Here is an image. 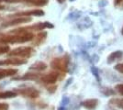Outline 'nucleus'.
<instances>
[{
  "instance_id": "obj_1",
  "label": "nucleus",
  "mask_w": 123,
  "mask_h": 110,
  "mask_svg": "<svg viewBox=\"0 0 123 110\" xmlns=\"http://www.w3.org/2000/svg\"><path fill=\"white\" fill-rule=\"evenodd\" d=\"M29 28H21L18 29H14L11 32H16L13 35H5L0 40L3 43H24V42L31 41L33 40L34 35L33 33L29 31Z\"/></svg>"
},
{
  "instance_id": "obj_2",
  "label": "nucleus",
  "mask_w": 123,
  "mask_h": 110,
  "mask_svg": "<svg viewBox=\"0 0 123 110\" xmlns=\"http://www.w3.org/2000/svg\"><path fill=\"white\" fill-rule=\"evenodd\" d=\"M69 63H70V57L68 54H65L63 57L53 59L51 63V66L52 69L57 71L66 72Z\"/></svg>"
},
{
  "instance_id": "obj_3",
  "label": "nucleus",
  "mask_w": 123,
  "mask_h": 110,
  "mask_svg": "<svg viewBox=\"0 0 123 110\" xmlns=\"http://www.w3.org/2000/svg\"><path fill=\"white\" fill-rule=\"evenodd\" d=\"M35 51L31 47H19L12 50L11 52H8V55L10 57H18V58H29L31 57Z\"/></svg>"
},
{
  "instance_id": "obj_4",
  "label": "nucleus",
  "mask_w": 123,
  "mask_h": 110,
  "mask_svg": "<svg viewBox=\"0 0 123 110\" xmlns=\"http://www.w3.org/2000/svg\"><path fill=\"white\" fill-rule=\"evenodd\" d=\"M18 93L25 97H29V98H37L40 95V92L37 89L33 88V87H26L23 89H18L17 90Z\"/></svg>"
},
{
  "instance_id": "obj_5",
  "label": "nucleus",
  "mask_w": 123,
  "mask_h": 110,
  "mask_svg": "<svg viewBox=\"0 0 123 110\" xmlns=\"http://www.w3.org/2000/svg\"><path fill=\"white\" fill-rule=\"evenodd\" d=\"M59 76L60 74L57 73V72H51L48 74H45V75H42L41 76V81L42 83L46 84H54L56 83V81L59 79Z\"/></svg>"
},
{
  "instance_id": "obj_6",
  "label": "nucleus",
  "mask_w": 123,
  "mask_h": 110,
  "mask_svg": "<svg viewBox=\"0 0 123 110\" xmlns=\"http://www.w3.org/2000/svg\"><path fill=\"white\" fill-rule=\"evenodd\" d=\"M30 16H37L41 17L44 16V11L41 9H34V10H28V11H21L17 12L11 17H30Z\"/></svg>"
},
{
  "instance_id": "obj_7",
  "label": "nucleus",
  "mask_w": 123,
  "mask_h": 110,
  "mask_svg": "<svg viewBox=\"0 0 123 110\" xmlns=\"http://www.w3.org/2000/svg\"><path fill=\"white\" fill-rule=\"evenodd\" d=\"M27 63V61L24 59L20 58H9L6 60H2L0 61V66H4V65H22Z\"/></svg>"
},
{
  "instance_id": "obj_8",
  "label": "nucleus",
  "mask_w": 123,
  "mask_h": 110,
  "mask_svg": "<svg viewBox=\"0 0 123 110\" xmlns=\"http://www.w3.org/2000/svg\"><path fill=\"white\" fill-rule=\"evenodd\" d=\"M31 19V18H26V17H18V18H13L12 20L6 21L2 23V27L6 28V27L14 26V25H18V24H22V23H28L30 22Z\"/></svg>"
},
{
  "instance_id": "obj_9",
  "label": "nucleus",
  "mask_w": 123,
  "mask_h": 110,
  "mask_svg": "<svg viewBox=\"0 0 123 110\" xmlns=\"http://www.w3.org/2000/svg\"><path fill=\"white\" fill-rule=\"evenodd\" d=\"M98 105V99H88V100H86V101H84L82 103V105L85 107V108H86L88 110H93L95 109L96 107H97V105Z\"/></svg>"
},
{
  "instance_id": "obj_10",
  "label": "nucleus",
  "mask_w": 123,
  "mask_h": 110,
  "mask_svg": "<svg viewBox=\"0 0 123 110\" xmlns=\"http://www.w3.org/2000/svg\"><path fill=\"white\" fill-rule=\"evenodd\" d=\"M123 57V52L122 51H116L114 52L110 53L108 57V63H112L116 61L119 60L120 58Z\"/></svg>"
},
{
  "instance_id": "obj_11",
  "label": "nucleus",
  "mask_w": 123,
  "mask_h": 110,
  "mask_svg": "<svg viewBox=\"0 0 123 110\" xmlns=\"http://www.w3.org/2000/svg\"><path fill=\"white\" fill-rule=\"evenodd\" d=\"M18 73L15 69H0V79L6 78L8 76H13Z\"/></svg>"
},
{
  "instance_id": "obj_12",
  "label": "nucleus",
  "mask_w": 123,
  "mask_h": 110,
  "mask_svg": "<svg viewBox=\"0 0 123 110\" xmlns=\"http://www.w3.org/2000/svg\"><path fill=\"white\" fill-rule=\"evenodd\" d=\"M46 69L47 64L43 62H36L30 67V70H34V71H44Z\"/></svg>"
},
{
  "instance_id": "obj_13",
  "label": "nucleus",
  "mask_w": 123,
  "mask_h": 110,
  "mask_svg": "<svg viewBox=\"0 0 123 110\" xmlns=\"http://www.w3.org/2000/svg\"><path fill=\"white\" fill-rule=\"evenodd\" d=\"M21 2H25V3L37 6H46L49 0H22Z\"/></svg>"
},
{
  "instance_id": "obj_14",
  "label": "nucleus",
  "mask_w": 123,
  "mask_h": 110,
  "mask_svg": "<svg viewBox=\"0 0 123 110\" xmlns=\"http://www.w3.org/2000/svg\"><path fill=\"white\" fill-rule=\"evenodd\" d=\"M47 38V33L46 32H40L38 35H37L36 39H35V41H33V44L34 45H36V46H38V45H41V43H43L44 42V41H45V39Z\"/></svg>"
},
{
  "instance_id": "obj_15",
  "label": "nucleus",
  "mask_w": 123,
  "mask_h": 110,
  "mask_svg": "<svg viewBox=\"0 0 123 110\" xmlns=\"http://www.w3.org/2000/svg\"><path fill=\"white\" fill-rule=\"evenodd\" d=\"M37 78H41L40 74L38 73H28L25 75H23L21 78H15V80H35Z\"/></svg>"
},
{
  "instance_id": "obj_16",
  "label": "nucleus",
  "mask_w": 123,
  "mask_h": 110,
  "mask_svg": "<svg viewBox=\"0 0 123 110\" xmlns=\"http://www.w3.org/2000/svg\"><path fill=\"white\" fill-rule=\"evenodd\" d=\"M17 93L12 91H5V92H0V99H5V98H11L15 97Z\"/></svg>"
},
{
  "instance_id": "obj_17",
  "label": "nucleus",
  "mask_w": 123,
  "mask_h": 110,
  "mask_svg": "<svg viewBox=\"0 0 123 110\" xmlns=\"http://www.w3.org/2000/svg\"><path fill=\"white\" fill-rule=\"evenodd\" d=\"M109 104L113 105L114 106H118V107H119V108H121L123 110V99H121V98H113V99H110Z\"/></svg>"
},
{
  "instance_id": "obj_18",
  "label": "nucleus",
  "mask_w": 123,
  "mask_h": 110,
  "mask_svg": "<svg viewBox=\"0 0 123 110\" xmlns=\"http://www.w3.org/2000/svg\"><path fill=\"white\" fill-rule=\"evenodd\" d=\"M115 89L119 94L123 95V84H118L115 86Z\"/></svg>"
},
{
  "instance_id": "obj_19",
  "label": "nucleus",
  "mask_w": 123,
  "mask_h": 110,
  "mask_svg": "<svg viewBox=\"0 0 123 110\" xmlns=\"http://www.w3.org/2000/svg\"><path fill=\"white\" fill-rule=\"evenodd\" d=\"M9 52V47L6 45V46H2L0 45V55L1 54H4V53H6Z\"/></svg>"
},
{
  "instance_id": "obj_20",
  "label": "nucleus",
  "mask_w": 123,
  "mask_h": 110,
  "mask_svg": "<svg viewBox=\"0 0 123 110\" xmlns=\"http://www.w3.org/2000/svg\"><path fill=\"white\" fill-rule=\"evenodd\" d=\"M91 72H92V73L96 76V78H97V80H98V82L100 81V79H99V74H98V68H96V67H91Z\"/></svg>"
},
{
  "instance_id": "obj_21",
  "label": "nucleus",
  "mask_w": 123,
  "mask_h": 110,
  "mask_svg": "<svg viewBox=\"0 0 123 110\" xmlns=\"http://www.w3.org/2000/svg\"><path fill=\"white\" fill-rule=\"evenodd\" d=\"M114 69H115L116 71H118V73H123V63H118L117 65H115V66H114Z\"/></svg>"
},
{
  "instance_id": "obj_22",
  "label": "nucleus",
  "mask_w": 123,
  "mask_h": 110,
  "mask_svg": "<svg viewBox=\"0 0 123 110\" xmlns=\"http://www.w3.org/2000/svg\"><path fill=\"white\" fill-rule=\"evenodd\" d=\"M103 94H105V95H113V94H115V92L111 89H108V88H105V89H103Z\"/></svg>"
},
{
  "instance_id": "obj_23",
  "label": "nucleus",
  "mask_w": 123,
  "mask_h": 110,
  "mask_svg": "<svg viewBox=\"0 0 123 110\" xmlns=\"http://www.w3.org/2000/svg\"><path fill=\"white\" fill-rule=\"evenodd\" d=\"M80 16H81V12H73L68 17H71V19H77Z\"/></svg>"
},
{
  "instance_id": "obj_24",
  "label": "nucleus",
  "mask_w": 123,
  "mask_h": 110,
  "mask_svg": "<svg viewBox=\"0 0 123 110\" xmlns=\"http://www.w3.org/2000/svg\"><path fill=\"white\" fill-rule=\"evenodd\" d=\"M8 104L6 103H0V110H8Z\"/></svg>"
},
{
  "instance_id": "obj_25",
  "label": "nucleus",
  "mask_w": 123,
  "mask_h": 110,
  "mask_svg": "<svg viewBox=\"0 0 123 110\" xmlns=\"http://www.w3.org/2000/svg\"><path fill=\"white\" fill-rule=\"evenodd\" d=\"M47 89H48V91H50L51 93H53V92H55V90L57 89V85H54V84H51V86L47 87Z\"/></svg>"
},
{
  "instance_id": "obj_26",
  "label": "nucleus",
  "mask_w": 123,
  "mask_h": 110,
  "mask_svg": "<svg viewBox=\"0 0 123 110\" xmlns=\"http://www.w3.org/2000/svg\"><path fill=\"white\" fill-rule=\"evenodd\" d=\"M68 103H69V99H68L67 97H63L62 102V106H63V107H64V105H66Z\"/></svg>"
},
{
  "instance_id": "obj_27",
  "label": "nucleus",
  "mask_w": 123,
  "mask_h": 110,
  "mask_svg": "<svg viewBox=\"0 0 123 110\" xmlns=\"http://www.w3.org/2000/svg\"><path fill=\"white\" fill-rule=\"evenodd\" d=\"M3 1L6 3H16V2H21L22 0H3Z\"/></svg>"
},
{
  "instance_id": "obj_28",
  "label": "nucleus",
  "mask_w": 123,
  "mask_h": 110,
  "mask_svg": "<svg viewBox=\"0 0 123 110\" xmlns=\"http://www.w3.org/2000/svg\"><path fill=\"white\" fill-rule=\"evenodd\" d=\"M122 1H123V0H115V2H114V3H115V5L117 6V5L121 4V3H122Z\"/></svg>"
},
{
  "instance_id": "obj_29",
  "label": "nucleus",
  "mask_w": 123,
  "mask_h": 110,
  "mask_svg": "<svg viewBox=\"0 0 123 110\" xmlns=\"http://www.w3.org/2000/svg\"><path fill=\"white\" fill-rule=\"evenodd\" d=\"M108 2L107 1H102L101 3H99V6H106V4H107Z\"/></svg>"
},
{
  "instance_id": "obj_30",
  "label": "nucleus",
  "mask_w": 123,
  "mask_h": 110,
  "mask_svg": "<svg viewBox=\"0 0 123 110\" xmlns=\"http://www.w3.org/2000/svg\"><path fill=\"white\" fill-rule=\"evenodd\" d=\"M64 1H65V0H57V2H58V3H60V4H62Z\"/></svg>"
},
{
  "instance_id": "obj_31",
  "label": "nucleus",
  "mask_w": 123,
  "mask_h": 110,
  "mask_svg": "<svg viewBox=\"0 0 123 110\" xmlns=\"http://www.w3.org/2000/svg\"><path fill=\"white\" fill-rule=\"evenodd\" d=\"M71 82H72V79H70V80H68V82H67V83H66V85H65V86H67V85H69V84H70Z\"/></svg>"
},
{
  "instance_id": "obj_32",
  "label": "nucleus",
  "mask_w": 123,
  "mask_h": 110,
  "mask_svg": "<svg viewBox=\"0 0 123 110\" xmlns=\"http://www.w3.org/2000/svg\"><path fill=\"white\" fill-rule=\"evenodd\" d=\"M58 110H65V108H64L63 106H61V107H60V108H59Z\"/></svg>"
},
{
  "instance_id": "obj_33",
  "label": "nucleus",
  "mask_w": 123,
  "mask_h": 110,
  "mask_svg": "<svg viewBox=\"0 0 123 110\" xmlns=\"http://www.w3.org/2000/svg\"><path fill=\"white\" fill-rule=\"evenodd\" d=\"M121 34H122V36H123V27H122V29H121Z\"/></svg>"
},
{
  "instance_id": "obj_34",
  "label": "nucleus",
  "mask_w": 123,
  "mask_h": 110,
  "mask_svg": "<svg viewBox=\"0 0 123 110\" xmlns=\"http://www.w3.org/2000/svg\"><path fill=\"white\" fill-rule=\"evenodd\" d=\"M70 2H74V1H75V0H69Z\"/></svg>"
},
{
  "instance_id": "obj_35",
  "label": "nucleus",
  "mask_w": 123,
  "mask_h": 110,
  "mask_svg": "<svg viewBox=\"0 0 123 110\" xmlns=\"http://www.w3.org/2000/svg\"><path fill=\"white\" fill-rule=\"evenodd\" d=\"M2 1H3V0H0V2H2Z\"/></svg>"
},
{
  "instance_id": "obj_36",
  "label": "nucleus",
  "mask_w": 123,
  "mask_h": 110,
  "mask_svg": "<svg viewBox=\"0 0 123 110\" xmlns=\"http://www.w3.org/2000/svg\"><path fill=\"white\" fill-rule=\"evenodd\" d=\"M113 110H116V109H113Z\"/></svg>"
},
{
  "instance_id": "obj_37",
  "label": "nucleus",
  "mask_w": 123,
  "mask_h": 110,
  "mask_svg": "<svg viewBox=\"0 0 123 110\" xmlns=\"http://www.w3.org/2000/svg\"></svg>"
}]
</instances>
